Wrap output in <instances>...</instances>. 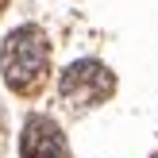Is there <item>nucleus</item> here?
Instances as JSON below:
<instances>
[{
  "instance_id": "1",
  "label": "nucleus",
  "mask_w": 158,
  "mask_h": 158,
  "mask_svg": "<svg viewBox=\"0 0 158 158\" xmlns=\"http://www.w3.org/2000/svg\"><path fill=\"white\" fill-rule=\"evenodd\" d=\"M0 77L15 97H39L50 81V39L43 27L23 23L0 46Z\"/></svg>"
},
{
  "instance_id": "2",
  "label": "nucleus",
  "mask_w": 158,
  "mask_h": 158,
  "mask_svg": "<svg viewBox=\"0 0 158 158\" xmlns=\"http://www.w3.org/2000/svg\"><path fill=\"white\" fill-rule=\"evenodd\" d=\"M112 93H116V73L97 58L69 62L58 77V97L73 112H89V108L104 104V100H112Z\"/></svg>"
},
{
  "instance_id": "5",
  "label": "nucleus",
  "mask_w": 158,
  "mask_h": 158,
  "mask_svg": "<svg viewBox=\"0 0 158 158\" xmlns=\"http://www.w3.org/2000/svg\"><path fill=\"white\" fill-rule=\"evenodd\" d=\"M4 8H8V0H0V15H4Z\"/></svg>"
},
{
  "instance_id": "4",
  "label": "nucleus",
  "mask_w": 158,
  "mask_h": 158,
  "mask_svg": "<svg viewBox=\"0 0 158 158\" xmlns=\"http://www.w3.org/2000/svg\"><path fill=\"white\" fill-rule=\"evenodd\" d=\"M8 147V120H4V108H0V151Z\"/></svg>"
},
{
  "instance_id": "3",
  "label": "nucleus",
  "mask_w": 158,
  "mask_h": 158,
  "mask_svg": "<svg viewBox=\"0 0 158 158\" xmlns=\"http://www.w3.org/2000/svg\"><path fill=\"white\" fill-rule=\"evenodd\" d=\"M19 158H69L66 131L50 116H27L19 131Z\"/></svg>"
}]
</instances>
